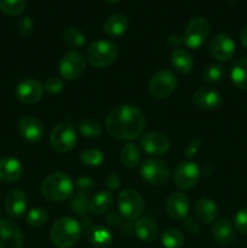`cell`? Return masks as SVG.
I'll return each instance as SVG.
<instances>
[{"label":"cell","instance_id":"f546056e","mask_svg":"<svg viewBox=\"0 0 247 248\" xmlns=\"http://www.w3.org/2000/svg\"><path fill=\"white\" fill-rule=\"evenodd\" d=\"M161 242L165 248H181L184 244V236L177 228H169L162 234Z\"/></svg>","mask_w":247,"mask_h":248},{"label":"cell","instance_id":"2e32d148","mask_svg":"<svg viewBox=\"0 0 247 248\" xmlns=\"http://www.w3.org/2000/svg\"><path fill=\"white\" fill-rule=\"evenodd\" d=\"M140 144H142V149L147 154L154 155V156L166 154L167 150L170 149V140L167 136L157 131L145 133L140 140Z\"/></svg>","mask_w":247,"mask_h":248},{"label":"cell","instance_id":"681fc988","mask_svg":"<svg viewBox=\"0 0 247 248\" xmlns=\"http://www.w3.org/2000/svg\"><path fill=\"white\" fill-rule=\"evenodd\" d=\"M227 1H234V0H227Z\"/></svg>","mask_w":247,"mask_h":248},{"label":"cell","instance_id":"f1b7e54d","mask_svg":"<svg viewBox=\"0 0 247 248\" xmlns=\"http://www.w3.org/2000/svg\"><path fill=\"white\" fill-rule=\"evenodd\" d=\"M120 160L124 166L127 169H133L137 166L142 160V152H140L139 147L133 143H126L121 149Z\"/></svg>","mask_w":247,"mask_h":248},{"label":"cell","instance_id":"30bf717a","mask_svg":"<svg viewBox=\"0 0 247 248\" xmlns=\"http://www.w3.org/2000/svg\"><path fill=\"white\" fill-rule=\"evenodd\" d=\"M86 68L84 56L77 51H69L60 62V75L65 80H75L82 75Z\"/></svg>","mask_w":247,"mask_h":248},{"label":"cell","instance_id":"d590c367","mask_svg":"<svg viewBox=\"0 0 247 248\" xmlns=\"http://www.w3.org/2000/svg\"><path fill=\"white\" fill-rule=\"evenodd\" d=\"M48 219V215L46 212V210H44L43 207H36L33 208L28 212L27 215V223H28L31 227L34 228H40L43 227L44 224H46Z\"/></svg>","mask_w":247,"mask_h":248},{"label":"cell","instance_id":"7c38bea8","mask_svg":"<svg viewBox=\"0 0 247 248\" xmlns=\"http://www.w3.org/2000/svg\"><path fill=\"white\" fill-rule=\"evenodd\" d=\"M44 85L35 79L22 80L16 86L15 93L18 101L24 104H35L43 98Z\"/></svg>","mask_w":247,"mask_h":248},{"label":"cell","instance_id":"3957f363","mask_svg":"<svg viewBox=\"0 0 247 248\" xmlns=\"http://www.w3.org/2000/svg\"><path fill=\"white\" fill-rule=\"evenodd\" d=\"M41 194L52 202H62L74 194V183L63 172H53L48 174L41 183Z\"/></svg>","mask_w":247,"mask_h":248},{"label":"cell","instance_id":"9c48e42d","mask_svg":"<svg viewBox=\"0 0 247 248\" xmlns=\"http://www.w3.org/2000/svg\"><path fill=\"white\" fill-rule=\"evenodd\" d=\"M177 78L170 69H162L154 74L149 82V92L155 98H166L177 89Z\"/></svg>","mask_w":247,"mask_h":248},{"label":"cell","instance_id":"6da1fadb","mask_svg":"<svg viewBox=\"0 0 247 248\" xmlns=\"http://www.w3.org/2000/svg\"><path fill=\"white\" fill-rule=\"evenodd\" d=\"M147 124L144 113L133 104H120L109 110L106 128L111 137L121 140H132L143 133Z\"/></svg>","mask_w":247,"mask_h":248},{"label":"cell","instance_id":"5b68a950","mask_svg":"<svg viewBox=\"0 0 247 248\" xmlns=\"http://www.w3.org/2000/svg\"><path fill=\"white\" fill-rule=\"evenodd\" d=\"M77 140L75 127L69 123H60L50 133L51 147L58 153H68L75 147Z\"/></svg>","mask_w":247,"mask_h":248},{"label":"cell","instance_id":"60d3db41","mask_svg":"<svg viewBox=\"0 0 247 248\" xmlns=\"http://www.w3.org/2000/svg\"><path fill=\"white\" fill-rule=\"evenodd\" d=\"M34 31V23H33V19L31 17H23L18 21L17 23V33L19 34L23 38H27V36L31 35Z\"/></svg>","mask_w":247,"mask_h":248},{"label":"cell","instance_id":"e575fe53","mask_svg":"<svg viewBox=\"0 0 247 248\" xmlns=\"http://www.w3.org/2000/svg\"><path fill=\"white\" fill-rule=\"evenodd\" d=\"M70 208L77 216H85L90 212V198L82 194H75L70 200Z\"/></svg>","mask_w":247,"mask_h":248},{"label":"cell","instance_id":"4316f807","mask_svg":"<svg viewBox=\"0 0 247 248\" xmlns=\"http://www.w3.org/2000/svg\"><path fill=\"white\" fill-rule=\"evenodd\" d=\"M171 64L181 74H188L193 69L194 61L188 51L183 48H176L171 53Z\"/></svg>","mask_w":247,"mask_h":248},{"label":"cell","instance_id":"ab89813d","mask_svg":"<svg viewBox=\"0 0 247 248\" xmlns=\"http://www.w3.org/2000/svg\"><path fill=\"white\" fill-rule=\"evenodd\" d=\"M234 227L239 232L247 235V208L237 211L234 217Z\"/></svg>","mask_w":247,"mask_h":248},{"label":"cell","instance_id":"5bb4252c","mask_svg":"<svg viewBox=\"0 0 247 248\" xmlns=\"http://www.w3.org/2000/svg\"><path fill=\"white\" fill-rule=\"evenodd\" d=\"M18 132L27 142L39 143L45 136V127L39 119L27 115L19 119Z\"/></svg>","mask_w":247,"mask_h":248},{"label":"cell","instance_id":"603a6c76","mask_svg":"<svg viewBox=\"0 0 247 248\" xmlns=\"http://www.w3.org/2000/svg\"><path fill=\"white\" fill-rule=\"evenodd\" d=\"M128 28V19L124 14H113L104 21L103 31L109 38H120Z\"/></svg>","mask_w":247,"mask_h":248},{"label":"cell","instance_id":"f35d334b","mask_svg":"<svg viewBox=\"0 0 247 248\" xmlns=\"http://www.w3.org/2000/svg\"><path fill=\"white\" fill-rule=\"evenodd\" d=\"M64 89V82L58 77H50L44 84V90L50 94H58Z\"/></svg>","mask_w":247,"mask_h":248},{"label":"cell","instance_id":"4fadbf2b","mask_svg":"<svg viewBox=\"0 0 247 248\" xmlns=\"http://www.w3.org/2000/svg\"><path fill=\"white\" fill-rule=\"evenodd\" d=\"M210 53L215 60L224 62L229 61L235 55V43L227 34H217L210 44Z\"/></svg>","mask_w":247,"mask_h":248},{"label":"cell","instance_id":"c3c4849f","mask_svg":"<svg viewBox=\"0 0 247 248\" xmlns=\"http://www.w3.org/2000/svg\"><path fill=\"white\" fill-rule=\"evenodd\" d=\"M104 1H107V2H109V4H114V2H116V1H119V0H104Z\"/></svg>","mask_w":247,"mask_h":248},{"label":"cell","instance_id":"4dcf8cb0","mask_svg":"<svg viewBox=\"0 0 247 248\" xmlns=\"http://www.w3.org/2000/svg\"><path fill=\"white\" fill-rule=\"evenodd\" d=\"M63 40L70 48H81L86 43V36L77 28L70 27L63 31Z\"/></svg>","mask_w":247,"mask_h":248},{"label":"cell","instance_id":"7bdbcfd3","mask_svg":"<svg viewBox=\"0 0 247 248\" xmlns=\"http://www.w3.org/2000/svg\"><path fill=\"white\" fill-rule=\"evenodd\" d=\"M200 145H201L200 138H196V140H191V142L186 145L185 150H184V156L188 157V159L195 156L196 153H198V150H199V148H200Z\"/></svg>","mask_w":247,"mask_h":248},{"label":"cell","instance_id":"ffe728a7","mask_svg":"<svg viewBox=\"0 0 247 248\" xmlns=\"http://www.w3.org/2000/svg\"><path fill=\"white\" fill-rule=\"evenodd\" d=\"M85 236L89 244L96 248H107L113 242V234L103 225H90L85 228Z\"/></svg>","mask_w":247,"mask_h":248},{"label":"cell","instance_id":"52a82bcc","mask_svg":"<svg viewBox=\"0 0 247 248\" xmlns=\"http://www.w3.org/2000/svg\"><path fill=\"white\" fill-rule=\"evenodd\" d=\"M119 212L126 219H137L144 212V200L133 189H125L118 199Z\"/></svg>","mask_w":247,"mask_h":248},{"label":"cell","instance_id":"484cf974","mask_svg":"<svg viewBox=\"0 0 247 248\" xmlns=\"http://www.w3.org/2000/svg\"><path fill=\"white\" fill-rule=\"evenodd\" d=\"M114 202L110 191H99L90 199V212L94 216H102L108 212Z\"/></svg>","mask_w":247,"mask_h":248},{"label":"cell","instance_id":"f907efd6","mask_svg":"<svg viewBox=\"0 0 247 248\" xmlns=\"http://www.w3.org/2000/svg\"><path fill=\"white\" fill-rule=\"evenodd\" d=\"M0 215H1V211H0Z\"/></svg>","mask_w":247,"mask_h":248},{"label":"cell","instance_id":"d6986e66","mask_svg":"<svg viewBox=\"0 0 247 248\" xmlns=\"http://www.w3.org/2000/svg\"><path fill=\"white\" fill-rule=\"evenodd\" d=\"M194 104L203 110L216 109L222 103V94L218 90L212 87H202L194 93Z\"/></svg>","mask_w":247,"mask_h":248},{"label":"cell","instance_id":"74e56055","mask_svg":"<svg viewBox=\"0 0 247 248\" xmlns=\"http://www.w3.org/2000/svg\"><path fill=\"white\" fill-rule=\"evenodd\" d=\"M74 188L77 194H82V195H86L90 198L94 191V189H96V184H94V182L90 177H80L75 182Z\"/></svg>","mask_w":247,"mask_h":248},{"label":"cell","instance_id":"8d00e7d4","mask_svg":"<svg viewBox=\"0 0 247 248\" xmlns=\"http://www.w3.org/2000/svg\"><path fill=\"white\" fill-rule=\"evenodd\" d=\"M80 160H81V162L85 165V166L94 167V166H99V165L103 162L104 155L101 150L87 149L81 153V155H80Z\"/></svg>","mask_w":247,"mask_h":248},{"label":"cell","instance_id":"bcb514c9","mask_svg":"<svg viewBox=\"0 0 247 248\" xmlns=\"http://www.w3.org/2000/svg\"><path fill=\"white\" fill-rule=\"evenodd\" d=\"M121 217H123V216H119L118 213H111L108 217V219H107V222L110 225H118L119 222H121Z\"/></svg>","mask_w":247,"mask_h":248},{"label":"cell","instance_id":"7dc6e473","mask_svg":"<svg viewBox=\"0 0 247 248\" xmlns=\"http://www.w3.org/2000/svg\"><path fill=\"white\" fill-rule=\"evenodd\" d=\"M241 43L245 46V48H247V26L241 31Z\"/></svg>","mask_w":247,"mask_h":248},{"label":"cell","instance_id":"cb8c5ba5","mask_svg":"<svg viewBox=\"0 0 247 248\" xmlns=\"http://www.w3.org/2000/svg\"><path fill=\"white\" fill-rule=\"evenodd\" d=\"M133 230H135L136 236L144 242L154 241L157 237V232H159V230H157L156 223L149 217L139 218V219L135 223Z\"/></svg>","mask_w":247,"mask_h":248},{"label":"cell","instance_id":"d4e9b609","mask_svg":"<svg viewBox=\"0 0 247 248\" xmlns=\"http://www.w3.org/2000/svg\"><path fill=\"white\" fill-rule=\"evenodd\" d=\"M212 235L218 244L229 245L235 240L234 227L230 220L223 218L215 223V225L212 227Z\"/></svg>","mask_w":247,"mask_h":248},{"label":"cell","instance_id":"d6a6232c","mask_svg":"<svg viewBox=\"0 0 247 248\" xmlns=\"http://www.w3.org/2000/svg\"><path fill=\"white\" fill-rule=\"evenodd\" d=\"M79 130L87 138H98L102 135L101 124L92 118L82 119L79 123Z\"/></svg>","mask_w":247,"mask_h":248},{"label":"cell","instance_id":"7a4b0ae2","mask_svg":"<svg viewBox=\"0 0 247 248\" xmlns=\"http://www.w3.org/2000/svg\"><path fill=\"white\" fill-rule=\"evenodd\" d=\"M81 232V224L77 220L70 217H61L51 227V242L57 248H70L79 241Z\"/></svg>","mask_w":247,"mask_h":248},{"label":"cell","instance_id":"83f0119b","mask_svg":"<svg viewBox=\"0 0 247 248\" xmlns=\"http://www.w3.org/2000/svg\"><path fill=\"white\" fill-rule=\"evenodd\" d=\"M230 78L237 89L247 90V57L240 58L232 64Z\"/></svg>","mask_w":247,"mask_h":248},{"label":"cell","instance_id":"277c9868","mask_svg":"<svg viewBox=\"0 0 247 248\" xmlns=\"http://www.w3.org/2000/svg\"><path fill=\"white\" fill-rule=\"evenodd\" d=\"M86 57L90 64L96 68H104L114 63L118 57V47L108 40H99L92 43L87 47Z\"/></svg>","mask_w":247,"mask_h":248},{"label":"cell","instance_id":"ee69618b","mask_svg":"<svg viewBox=\"0 0 247 248\" xmlns=\"http://www.w3.org/2000/svg\"><path fill=\"white\" fill-rule=\"evenodd\" d=\"M183 228L189 234L196 235L199 232V223L193 218H185L183 222Z\"/></svg>","mask_w":247,"mask_h":248},{"label":"cell","instance_id":"f6af8a7d","mask_svg":"<svg viewBox=\"0 0 247 248\" xmlns=\"http://www.w3.org/2000/svg\"><path fill=\"white\" fill-rule=\"evenodd\" d=\"M183 44H184L183 36L177 35V34L170 35L169 39H167V45H169L170 47H173L174 50H176V48H179V46L183 45Z\"/></svg>","mask_w":247,"mask_h":248},{"label":"cell","instance_id":"836d02e7","mask_svg":"<svg viewBox=\"0 0 247 248\" xmlns=\"http://www.w3.org/2000/svg\"><path fill=\"white\" fill-rule=\"evenodd\" d=\"M26 10V0H0V11L9 16H18Z\"/></svg>","mask_w":247,"mask_h":248},{"label":"cell","instance_id":"8992f818","mask_svg":"<svg viewBox=\"0 0 247 248\" xmlns=\"http://www.w3.org/2000/svg\"><path fill=\"white\" fill-rule=\"evenodd\" d=\"M139 173L140 177L152 186H164L171 177V172L166 162L159 159H148L143 161Z\"/></svg>","mask_w":247,"mask_h":248},{"label":"cell","instance_id":"44dd1931","mask_svg":"<svg viewBox=\"0 0 247 248\" xmlns=\"http://www.w3.org/2000/svg\"><path fill=\"white\" fill-rule=\"evenodd\" d=\"M23 173V166L16 157H4L0 160V182L14 183L18 181Z\"/></svg>","mask_w":247,"mask_h":248},{"label":"cell","instance_id":"ac0fdd59","mask_svg":"<svg viewBox=\"0 0 247 248\" xmlns=\"http://www.w3.org/2000/svg\"><path fill=\"white\" fill-rule=\"evenodd\" d=\"M27 207H28V198L19 189L11 190L5 199V211L10 217H22L26 213Z\"/></svg>","mask_w":247,"mask_h":248},{"label":"cell","instance_id":"9a60e30c","mask_svg":"<svg viewBox=\"0 0 247 248\" xmlns=\"http://www.w3.org/2000/svg\"><path fill=\"white\" fill-rule=\"evenodd\" d=\"M23 235L16 223L9 219L0 220V248H22Z\"/></svg>","mask_w":247,"mask_h":248},{"label":"cell","instance_id":"7402d4cb","mask_svg":"<svg viewBox=\"0 0 247 248\" xmlns=\"http://www.w3.org/2000/svg\"><path fill=\"white\" fill-rule=\"evenodd\" d=\"M194 213L199 222L203 224H211L217 219L218 208L217 205L211 199H199L194 205Z\"/></svg>","mask_w":247,"mask_h":248},{"label":"cell","instance_id":"e0dca14e","mask_svg":"<svg viewBox=\"0 0 247 248\" xmlns=\"http://www.w3.org/2000/svg\"><path fill=\"white\" fill-rule=\"evenodd\" d=\"M190 210L189 199L183 193H172L166 201V212L173 219H185Z\"/></svg>","mask_w":247,"mask_h":248},{"label":"cell","instance_id":"b9f144b4","mask_svg":"<svg viewBox=\"0 0 247 248\" xmlns=\"http://www.w3.org/2000/svg\"><path fill=\"white\" fill-rule=\"evenodd\" d=\"M104 184L109 190H116L121 184L120 176L118 173H109L104 179Z\"/></svg>","mask_w":247,"mask_h":248},{"label":"cell","instance_id":"1f68e13d","mask_svg":"<svg viewBox=\"0 0 247 248\" xmlns=\"http://www.w3.org/2000/svg\"><path fill=\"white\" fill-rule=\"evenodd\" d=\"M225 73H227V69H225L224 65L210 64L203 69L202 80L206 84H218L224 79Z\"/></svg>","mask_w":247,"mask_h":248},{"label":"cell","instance_id":"8fae6325","mask_svg":"<svg viewBox=\"0 0 247 248\" xmlns=\"http://www.w3.org/2000/svg\"><path fill=\"white\" fill-rule=\"evenodd\" d=\"M200 179V170L198 165L191 161H183L176 167L173 182L176 186L183 190L194 188Z\"/></svg>","mask_w":247,"mask_h":248},{"label":"cell","instance_id":"ba28073f","mask_svg":"<svg viewBox=\"0 0 247 248\" xmlns=\"http://www.w3.org/2000/svg\"><path fill=\"white\" fill-rule=\"evenodd\" d=\"M210 34V23L202 17H198L189 22L183 33L184 45L196 50L205 44Z\"/></svg>","mask_w":247,"mask_h":248}]
</instances>
